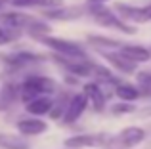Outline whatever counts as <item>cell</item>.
<instances>
[{
  "label": "cell",
  "mask_w": 151,
  "mask_h": 149,
  "mask_svg": "<svg viewBox=\"0 0 151 149\" xmlns=\"http://www.w3.org/2000/svg\"><path fill=\"white\" fill-rule=\"evenodd\" d=\"M19 38V31L15 29H10V27H4L0 25V46H6V44H12Z\"/></svg>",
  "instance_id": "25"
},
{
  "label": "cell",
  "mask_w": 151,
  "mask_h": 149,
  "mask_svg": "<svg viewBox=\"0 0 151 149\" xmlns=\"http://www.w3.org/2000/svg\"><path fill=\"white\" fill-rule=\"evenodd\" d=\"M2 59L6 61L8 69L17 71V69H23V67H29V65L38 63V61H42L44 57L37 56V54H31V52H14V54H10V56H4Z\"/></svg>",
  "instance_id": "9"
},
{
  "label": "cell",
  "mask_w": 151,
  "mask_h": 149,
  "mask_svg": "<svg viewBox=\"0 0 151 149\" xmlns=\"http://www.w3.org/2000/svg\"><path fill=\"white\" fill-rule=\"evenodd\" d=\"M119 52L130 59L132 63H144V61H149L151 59V52L145 46H138V44H122Z\"/></svg>",
  "instance_id": "15"
},
{
  "label": "cell",
  "mask_w": 151,
  "mask_h": 149,
  "mask_svg": "<svg viewBox=\"0 0 151 149\" xmlns=\"http://www.w3.org/2000/svg\"><path fill=\"white\" fill-rule=\"evenodd\" d=\"M52 107H54V100L50 96H42V97H37V100L29 101L25 105L27 113L33 117H42V115H50L52 113Z\"/></svg>",
  "instance_id": "16"
},
{
  "label": "cell",
  "mask_w": 151,
  "mask_h": 149,
  "mask_svg": "<svg viewBox=\"0 0 151 149\" xmlns=\"http://www.w3.org/2000/svg\"><path fill=\"white\" fill-rule=\"evenodd\" d=\"M115 94H117L124 103H132V101H136L138 97L142 96L140 90H138L134 84H128V82H121V84L115 88Z\"/></svg>",
  "instance_id": "21"
},
{
  "label": "cell",
  "mask_w": 151,
  "mask_h": 149,
  "mask_svg": "<svg viewBox=\"0 0 151 149\" xmlns=\"http://www.w3.org/2000/svg\"><path fill=\"white\" fill-rule=\"evenodd\" d=\"M37 19L33 15H27L23 11H2L0 14V25L10 27V29L21 31V29H29Z\"/></svg>",
  "instance_id": "7"
},
{
  "label": "cell",
  "mask_w": 151,
  "mask_h": 149,
  "mask_svg": "<svg viewBox=\"0 0 151 149\" xmlns=\"http://www.w3.org/2000/svg\"><path fill=\"white\" fill-rule=\"evenodd\" d=\"M144 140H145V130L140 126H126L117 136V142L121 143L122 149H132V147L140 145Z\"/></svg>",
  "instance_id": "12"
},
{
  "label": "cell",
  "mask_w": 151,
  "mask_h": 149,
  "mask_svg": "<svg viewBox=\"0 0 151 149\" xmlns=\"http://www.w3.org/2000/svg\"><path fill=\"white\" fill-rule=\"evenodd\" d=\"M117 149H122V147H117Z\"/></svg>",
  "instance_id": "29"
},
{
  "label": "cell",
  "mask_w": 151,
  "mask_h": 149,
  "mask_svg": "<svg viewBox=\"0 0 151 149\" xmlns=\"http://www.w3.org/2000/svg\"><path fill=\"white\" fill-rule=\"evenodd\" d=\"M0 149H31V143L21 134L0 132Z\"/></svg>",
  "instance_id": "17"
},
{
  "label": "cell",
  "mask_w": 151,
  "mask_h": 149,
  "mask_svg": "<svg viewBox=\"0 0 151 149\" xmlns=\"http://www.w3.org/2000/svg\"><path fill=\"white\" fill-rule=\"evenodd\" d=\"M17 130L21 136H40L44 134L46 130H48V124L44 122L42 119H38V117H27V119H21L17 120Z\"/></svg>",
  "instance_id": "13"
},
{
  "label": "cell",
  "mask_w": 151,
  "mask_h": 149,
  "mask_svg": "<svg viewBox=\"0 0 151 149\" xmlns=\"http://www.w3.org/2000/svg\"><path fill=\"white\" fill-rule=\"evenodd\" d=\"M88 42L98 50V52H119L122 46V42L115 40V38H107V37H88Z\"/></svg>",
  "instance_id": "19"
},
{
  "label": "cell",
  "mask_w": 151,
  "mask_h": 149,
  "mask_svg": "<svg viewBox=\"0 0 151 149\" xmlns=\"http://www.w3.org/2000/svg\"><path fill=\"white\" fill-rule=\"evenodd\" d=\"M88 14L101 27L117 29V31H122V33H128V34L134 33V27L126 25V21H122L119 15H115V10H107L103 4H88Z\"/></svg>",
  "instance_id": "2"
},
{
  "label": "cell",
  "mask_w": 151,
  "mask_h": 149,
  "mask_svg": "<svg viewBox=\"0 0 151 149\" xmlns=\"http://www.w3.org/2000/svg\"><path fill=\"white\" fill-rule=\"evenodd\" d=\"M86 107H88V100H86L84 94H73L71 100H69V105H67V111H65V115H63L61 120L65 124L77 122V120L82 117V113L86 111Z\"/></svg>",
  "instance_id": "8"
},
{
  "label": "cell",
  "mask_w": 151,
  "mask_h": 149,
  "mask_svg": "<svg viewBox=\"0 0 151 149\" xmlns=\"http://www.w3.org/2000/svg\"><path fill=\"white\" fill-rule=\"evenodd\" d=\"M19 88H21V100L25 101V105H27L29 101L37 100V97L54 94L55 88H58V84H55V80L50 78V77L31 74V77H27L25 80L19 84Z\"/></svg>",
  "instance_id": "1"
},
{
  "label": "cell",
  "mask_w": 151,
  "mask_h": 149,
  "mask_svg": "<svg viewBox=\"0 0 151 149\" xmlns=\"http://www.w3.org/2000/svg\"><path fill=\"white\" fill-rule=\"evenodd\" d=\"M10 0H0V6H4V4H8Z\"/></svg>",
  "instance_id": "28"
},
{
  "label": "cell",
  "mask_w": 151,
  "mask_h": 149,
  "mask_svg": "<svg viewBox=\"0 0 151 149\" xmlns=\"http://www.w3.org/2000/svg\"><path fill=\"white\" fill-rule=\"evenodd\" d=\"M86 11L88 10L82 6H61L55 10H46L44 15L48 19H55V21H75V19H81Z\"/></svg>",
  "instance_id": "10"
},
{
  "label": "cell",
  "mask_w": 151,
  "mask_h": 149,
  "mask_svg": "<svg viewBox=\"0 0 151 149\" xmlns=\"http://www.w3.org/2000/svg\"><path fill=\"white\" fill-rule=\"evenodd\" d=\"M69 100H71V96H63L61 100H58V101H54V107H52V113H50V117L52 119H63V115H65V111H67V105H69Z\"/></svg>",
  "instance_id": "24"
},
{
  "label": "cell",
  "mask_w": 151,
  "mask_h": 149,
  "mask_svg": "<svg viewBox=\"0 0 151 149\" xmlns=\"http://www.w3.org/2000/svg\"><path fill=\"white\" fill-rule=\"evenodd\" d=\"M82 94L86 96V100H88V103L92 105L94 111L101 113L103 109H105V103H107V97H109V96H105V92L100 88L98 82H86Z\"/></svg>",
  "instance_id": "11"
},
{
  "label": "cell",
  "mask_w": 151,
  "mask_h": 149,
  "mask_svg": "<svg viewBox=\"0 0 151 149\" xmlns=\"http://www.w3.org/2000/svg\"><path fill=\"white\" fill-rule=\"evenodd\" d=\"M0 8H2V6H0Z\"/></svg>",
  "instance_id": "30"
},
{
  "label": "cell",
  "mask_w": 151,
  "mask_h": 149,
  "mask_svg": "<svg viewBox=\"0 0 151 149\" xmlns=\"http://www.w3.org/2000/svg\"><path fill=\"white\" fill-rule=\"evenodd\" d=\"M111 111L115 113V115H124V113H132L134 111V105L132 103H117V105H113L111 107Z\"/></svg>",
  "instance_id": "26"
},
{
  "label": "cell",
  "mask_w": 151,
  "mask_h": 149,
  "mask_svg": "<svg viewBox=\"0 0 151 149\" xmlns=\"http://www.w3.org/2000/svg\"><path fill=\"white\" fill-rule=\"evenodd\" d=\"M52 59L55 63H59L67 73L77 78L78 77H92V73H94V63L90 59H75V57H65V56H58V54H54Z\"/></svg>",
  "instance_id": "5"
},
{
  "label": "cell",
  "mask_w": 151,
  "mask_h": 149,
  "mask_svg": "<svg viewBox=\"0 0 151 149\" xmlns=\"http://www.w3.org/2000/svg\"><path fill=\"white\" fill-rule=\"evenodd\" d=\"M107 2V0H88V4H103Z\"/></svg>",
  "instance_id": "27"
},
{
  "label": "cell",
  "mask_w": 151,
  "mask_h": 149,
  "mask_svg": "<svg viewBox=\"0 0 151 149\" xmlns=\"http://www.w3.org/2000/svg\"><path fill=\"white\" fill-rule=\"evenodd\" d=\"M101 57H105L111 65H113L117 71L124 73V74H132L136 73V63H132L130 59H126L121 52H100Z\"/></svg>",
  "instance_id": "14"
},
{
  "label": "cell",
  "mask_w": 151,
  "mask_h": 149,
  "mask_svg": "<svg viewBox=\"0 0 151 149\" xmlns=\"http://www.w3.org/2000/svg\"><path fill=\"white\" fill-rule=\"evenodd\" d=\"M117 138H111V136L103 134H75L71 138H67L63 142V145L67 149H86V147H103L107 143L115 142Z\"/></svg>",
  "instance_id": "4"
},
{
  "label": "cell",
  "mask_w": 151,
  "mask_h": 149,
  "mask_svg": "<svg viewBox=\"0 0 151 149\" xmlns=\"http://www.w3.org/2000/svg\"><path fill=\"white\" fill-rule=\"evenodd\" d=\"M65 149H67V147H65Z\"/></svg>",
  "instance_id": "31"
},
{
  "label": "cell",
  "mask_w": 151,
  "mask_h": 149,
  "mask_svg": "<svg viewBox=\"0 0 151 149\" xmlns=\"http://www.w3.org/2000/svg\"><path fill=\"white\" fill-rule=\"evenodd\" d=\"M27 31H29V34L35 38V40H40V38L48 37V34L52 33V27H50V25H46V23H42V21H38V19H37V21H35V23H33V25H31Z\"/></svg>",
  "instance_id": "23"
},
{
  "label": "cell",
  "mask_w": 151,
  "mask_h": 149,
  "mask_svg": "<svg viewBox=\"0 0 151 149\" xmlns=\"http://www.w3.org/2000/svg\"><path fill=\"white\" fill-rule=\"evenodd\" d=\"M40 44L52 48L58 56H65V57H75V59H88L86 57V52L82 50L81 44L71 40H63V38H55V37H44L40 38Z\"/></svg>",
  "instance_id": "3"
},
{
  "label": "cell",
  "mask_w": 151,
  "mask_h": 149,
  "mask_svg": "<svg viewBox=\"0 0 151 149\" xmlns=\"http://www.w3.org/2000/svg\"><path fill=\"white\" fill-rule=\"evenodd\" d=\"M136 88L140 90L142 96L151 97V73L149 71H140L136 74Z\"/></svg>",
  "instance_id": "22"
},
{
  "label": "cell",
  "mask_w": 151,
  "mask_h": 149,
  "mask_svg": "<svg viewBox=\"0 0 151 149\" xmlns=\"http://www.w3.org/2000/svg\"><path fill=\"white\" fill-rule=\"evenodd\" d=\"M115 11L122 21H132V23H149L151 21V4L144 8L128 6V4H115Z\"/></svg>",
  "instance_id": "6"
},
{
  "label": "cell",
  "mask_w": 151,
  "mask_h": 149,
  "mask_svg": "<svg viewBox=\"0 0 151 149\" xmlns=\"http://www.w3.org/2000/svg\"><path fill=\"white\" fill-rule=\"evenodd\" d=\"M15 8H48V10H55V8L63 6V0H12Z\"/></svg>",
  "instance_id": "20"
},
{
  "label": "cell",
  "mask_w": 151,
  "mask_h": 149,
  "mask_svg": "<svg viewBox=\"0 0 151 149\" xmlns=\"http://www.w3.org/2000/svg\"><path fill=\"white\" fill-rule=\"evenodd\" d=\"M17 97H21V88L15 82L8 80L0 90V107H10Z\"/></svg>",
  "instance_id": "18"
}]
</instances>
